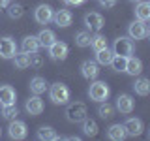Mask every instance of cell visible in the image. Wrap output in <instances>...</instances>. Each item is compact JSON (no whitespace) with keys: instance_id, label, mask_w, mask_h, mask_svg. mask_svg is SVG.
<instances>
[{"instance_id":"1","label":"cell","mask_w":150,"mask_h":141,"mask_svg":"<svg viewBox=\"0 0 150 141\" xmlns=\"http://www.w3.org/2000/svg\"><path fill=\"white\" fill-rule=\"evenodd\" d=\"M109 94H111V88L105 81H94L88 88V96L94 102H107Z\"/></svg>"},{"instance_id":"2","label":"cell","mask_w":150,"mask_h":141,"mask_svg":"<svg viewBox=\"0 0 150 141\" xmlns=\"http://www.w3.org/2000/svg\"><path fill=\"white\" fill-rule=\"evenodd\" d=\"M49 98L51 102L56 103V105H62V103L69 102V88L66 87L64 83H54L49 90Z\"/></svg>"},{"instance_id":"3","label":"cell","mask_w":150,"mask_h":141,"mask_svg":"<svg viewBox=\"0 0 150 141\" xmlns=\"http://www.w3.org/2000/svg\"><path fill=\"white\" fill-rule=\"evenodd\" d=\"M86 105L81 102H75V103H69L68 109H66V119L69 122H83L86 119Z\"/></svg>"},{"instance_id":"4","label":"cell","mask_w":150,"mask_h":141,"mask_svg":"<svg viewBox=\"0 0 150 141\" xmlns=\"http://www.w3.org/2000/svg\"><path fill=\"white\" fill-rule=\"evenodd\" d=\"M133 41L129 40V38H124V36H120V38H116L115 40V43H112V53L115 55H120V56H129V55H133Z\"/></svg>"},{"instance_id":"5","label":"cell","mask_w":150,"mask_h":141,"mask_svg":"<svg viewBox=\"0 0 150 141\" xmlns=\"http://www.w3.org/2000/svg\"><path fill=\"white\" fill-rule=\"evenodd\" d=\"M8 134H9V137L11 139H25L26 137V134H28V128H26V124L23 120H17V119H11V122H9V126H8Z\"/></svg>"},{"instance_id":"6","label":"cell","mask_w":150,"mask_h":141,"mask_svg":"<svg viewBox=\"0 0 150 141\" xmlns=\"http://www.w3.org/2000/svg\"><path fill=\"white\" fill-rule=\"evenodd\" d=\"M128 32H129V38H131V40H144V38L150 34L146 23H144V21H139V19H137V21H133L128 26Z\"/></svg>"},{"instance_id":"7","label":"cell","mask_w":150,"mask_h":141,"mask_svg":"<svg viewBox=\"0 0 150 141\" xmlns=\"http://www.w3.org/2000/svg\"><path fill=\"white\" fill-rule=\"evenodd\" d=\"M15 53H17V45H15V41H13L9 36L0 38V58L9 60V58H13V56H15Z\"/></svg>"},{"instance_id":"8","label":"cell","mask_w":150,"mask_h":141,"mask_svg":"<svg viewBox=\"0 0 150 141\" xmlns=\"http://www.w3.org/2000/svg\"><path fill=\"white\" fill-rule=\"evenodd\" d=\"M25 109H26V113H28L30 117H38V115H41V113H43V109H45L43 100H41L38 94H34V96H30V98L26 100Z\"/></svg>"},{"instance_id":"9","label":"cell","mask_w":150,"mask_h":141,"mask_svg":"<svg viewBox=\"0 0 150 141\" xmlns=\"http://www.w3.org/2000/svg\"><path fill=\"white\" fill-rule=\"evenodd\" d=\"M53 8L49 6V4H41V6L36 8L34 11V19L36 23H40V25H49L51 21H53Z\"/></svg>"},{"instance_id":"10","label":"cell","mask_w":150,"mask_h":141,"mask_svg":"<svg viewBox=\"0 0 150 141\" xmlns=\"http://www.w3.org/2000/svg\"><path fill=\"white\" fill-rule=\"evenodd\" d=\"M49 55H51V58L53 60H66V56H68V43H64V41H53L49 47Z\"/></svg>"},{"instance_id":"11","label":"cell","mask_w":150,"mask_h":141,"mask_svg":"<svg viewBox=\"0 0 150 141\" xmlns=\"http://www.w3.org/2000/svg\"><path fill=\"white\" fill-rule=\"evenodd\" d=\"M116 109H118L122 115H129V113L135 109L133 98H131L129 94H120V96L116 98Z\"/></svg>"},{"instance_id":"12","label":"cell","mask_w":150,"mask_h":141,"mask_svg":"<svg viewBox=\"0 0 150 141\" xmlns=\"http://www.w3.org/2000/svg\"><path fill=\"white\" fill-rule=\"evenodd\" d=\"M53 21L58 28H66L73 23V15L69 9H58L56 13H53Z\"/></svg>"},{"instance_id":"13","label":"cell","mask_w":150,"mask_h":141,"mask_svg":"<svg viewBox=\"0 0 150 141\" xmlns=\"http://www.w3.org/2000/svg\"><path fill=\"white\" fill-rule=\"evenodd\" d=\"M84 25H86V28H90V30L98 32V30H101V28H103L105 21H103V17L100 15V13L90 11V13H86V15H84Z\"/></svg>"},{"instance_id":"14","label":"cell","mask_w":150,"mask_h":141,"mask_svg":"<svg viewBox=\"0 0 150 141\" xmlns=\"http://www.w3.org/2000/svg\"><path fill=\"white\" fill-rule=\"evenodd\" d=\"M81 73L86 79H96L100 75V66H98L96 60H84L81 64Z\"/></svg>"},{"instance_id":"15","label":"cell","mask_w":150,"mask_h":141,"mask_svg":"<svg viewBox=\"0 0 150 141\" xmlns=\"http://www.w3.org/2000/svg\"><path fill=\"white\" fill-rule=\"evenodd\" d=\"M124 130H126V135H131V137H137L143 132V120L141 119H128L124 124Z\"/></svg>"},{"instance_id":"16","label":"cell","mask_w":150,"mask_h":141,"mask_svg":"<svg viewBox=\"0 0 150 141\" xmlns=\"http://www.w3.org/2000/svg\"><path fill=\"white\" fill-rule=\"evenodd\" d=\"M15 88L9 85H2L0 87V105H8V103H15Z\"/></svg>"},{"instance_id":"17","label":"cell","mask_w":150,"mask_h":141,"mask_svg":"<svg viewBox=\"0 0 150 141\" xmlns=\"http://www.w3.org/2000/svg\"><path fill=\"white\" fill-rule=\"evenodd\" d=\"M21 47H23V53L34 55V53H38V51H40L41 45H40V41H38V36H26L25 40H23Z\"/></svg>"},{"instance_id":"18","label":"cell","mask_w":150,"mask_h":141,"mask_svg":"<svg viewBox=\"0 0 150 141\" xmlns=\"http://www.w3.org/2000/svg\"><path fill=\"white\" fill-rule=\"evenodd\" d=\"M124 72L126 73H129V75H139L141 72H143V62L137 58V56H128L126 58V68H124Z\"/></svg>"},{"instance_id":"19","label":"cell","mask_w":150,"mask_h":141,"mask_svg":"<svg viewBox=\"0 0 150 141\" xmlns=\"http://www.w3.org/2000/svg\"><path fill=\"white\" fill-rule=\"evenodd\" d=\"M28 87H30V92L32 94H43L47 90V81L43 77H40V75H36V77H32L30 79V83H28Z\"/></svg>"},{"instance_id":"20","label":"cell","mask_w":150,"mask_h":141,"mask_svg":"<svg viewBox=\"0 0 150 141\" xmlns=\"http://www.w3.org/2000/svg\"><path fill=\"white\" fill-rule=\"evenodd\" d=\"M135 19L144 21V23L148 21L150 19V2H144V0L137 2V6H135Z\"/></svg>"},{"instance_id":"21","label":"cell","mask_w":150,"mask_h":141,"mask_svg":"<svg viewBox=\"0 0 150 141\" xmlns=\"http://www.w3.org/2000/svg\"><path fill=\"white\" fill-rule=\"evenodd\" d=\"M107 137L112 139V141H122L126 137L124 124H112V126H109V130H107Z\"/></svg>"},{"instance_id":"22","label":"cell","mask_w":150,"mask_h":141,"mask_svg":"<svg viewBox=\"0 0 150 141\" xmlns=\"http://www.w3.org/2000/svg\"><path fill=\"white\" fill-rule=\"evenodd\" d=\"M112 55H115V53H112L109 47H103V49L96 51V62H98V64H101V66H107V64L111 62Z\"/></svg>"},{"instance_id":"23","label":"cell","mask_w":150,"mask_h":141,"mask_svg":"<svg viewBox=\"0 0 150 141\" xmlns=\"http://www.w3.org/2000/svg\"><path fill=\"white\" fill-rule=\"evenodd\" d=\"M54 40H56L54 32H53V30H47V28H43V30L38 34V41H40V45H41V47H49Z\"/></svg>"},{"instance_id":"24","label":"cell","mask_w":150,"mask_h":141,"mask_svg":"<svg viewBox=\"0 0 150 141\" xmlns=\"http://www.w3.org/2000/svg\"><path fill=\"white\" fill-rule=\"evenodd\" d=\"M133 90H135V94H139V96H146L150 92V81L144 79V77L137 79V81L133 83Z\"/></svg>"},{"instance_id":"25","label":"cell","mask_w":150,"mask_h":141,"mask_svg":"<svg viewBox=\"0 0 150 141\" xmlns=\"http://www.w3.org/2000/svg\"><path fill=\"white\" fill-rule=\"evenodd\" d=\"M13 66L19 70H25L30 66V55L26 53H15V56H13Z\"/></svg>"},{"instance_id":"26","label":"cell","mask_w":150,"mask_h":141,"mask_svg":"<svg viewBox=\"0 0 150 141\" xmlns=\"http://www.w3.org/2000/svg\"><path fill=\"white\" fill-rule=\"evenodd\" d=\"M83 134L88 135V137H94L98 134V122L92 119H84L83 120Z\"/></svg>"},{"instance_id":"27","label":"cell","mask_w":150,"mask_h":141,"mask_svg":"<svg viewBox=\"0 0 150 141\" xmlns=\"http://www.w3.org/2000/svg\"><path fill=\"white\" fill-rule=\"evenodd\" d=\"M38 137H40V139H45V141H53V139H60L58 135L54 134V130L51 128V126H43V128H40V132H38Z\"/></svg>"},{"instance_id":"28","label":"cell","mask_w":150,"mask_h":141,"mask_svg":"<svg viewBox=\"0 0 150 141\" xmlns=\"http://www.w3.org/2000/svg\"><path fill=\"white\" fill-rule=\"evenodd\" d=\"M126 58L128 56H120V55H112V58H111V66H112V70L115 72H124V68H126Z\"/></svg>"},{"instance_id":"29","label":"cell","mask_w":150,"mask_h":141,"mask_svg":"<svg viewBox=\"0 0 150 141\" xmlns=\"http://www.w3.org/2000/svg\"><path fill=\"white\" fill-rule=\"evenodd\" d=\"M90 40H92V36H90V32H86V30L77 32V36H75V43L79 47H90Z\"/></svg>"},{"instance_id":"30","label":"cell","mask_w":150,"mask_h":141,"mask_svg":"<svg viewBox=\"0 0 150 141\" xmlns=\"http://www.w3.org/2000/svg\"><path fill=\"white\" fill-rule=\"evenodd\" d=\"M17 115H19V109H17L15 103H8V105H2V117H4V119L11 120V119H15Z\"/></svg>"},{"instance_id":"31","label":"cell","mask_w":150,"mask_h":141,"mask_svg":"<svg viewBox=\"0 0 150 141\" xmlns=\"http://www.w3.org/2000/svg\"><path fill=\"white\" fill-rule=\"evenodd\" d=\"M90 47H92L94 51H100V49H103V47H107V40H105V36H101V34L92 36V40H90Z\"/></svg>"},{"instance_id":"32","label":"cell","mask_w":150,"mask_h":141,"mask_svg":"<svg viewBox=\"0 0 150 141\" xmlns=\"http://www.w3.org/2000/svg\"><path fill=\"white\" fill-rule=\"evenodd\" d=\"M100 103H101V105H100V109H98V113H100L101 119H109V117H112L115 107H112L111 103H107V102H100Z\"/></svg>"},{"instance_id":"33","label":"cell","mask_w":150,"mask_h":141,"mask_svg":"<svg viewBox=\"0 0 150 141\" xmlns=\"http://www.w3.org/2000/svg\"><path fill=\"white\" fill-rule=\"evenodd\" d=\"M8 13L11 19H21L23 13H25V9H23L21 4H11V6H8Z\"/></svg>"},{"instance_id":"34","label":"cell","mask_w":150,"mask_h":141,"mask_svg":"<svg viewBox=\"0 0 150 141\" xmlns=\"http://www.w3.org/2000/svg\"><path fill=\"white\" fill-rule=\"evenodd\" d=\"M43 64V58H41L38 53H34V55H30V66L32 68H40V66Z\"/></svg>"},{"instance_id":"35","label":"cell","mask_w":150,"mask_h":141,"mask_svg":"<svg viewBox=\"0 0 150 141\" xmlns=\"http://www.w3.org/2000/svg\"><path fill=\"white\" fill-rule=\"evenodd\" d=\"M116 2H118V0H100V4L105 9H111V8H115L116 6Z\"/></svg>"},{"instance_id":"36","label":"cell","mask_w":150,"mask_h":141,"mask_svg":"<svg viewBox=\"0 0 150 141\" xmlns=\"http://www.w3.org/2000/svg\"><path fill=\"white\" fill-rule=\"evenodd\" d=\"M64 2H68V4H71V6H79V4H83L84 0H64Z\"/></svg>"},{"instance_id":"37","label":"cell","mask_w":150,"mask_h":141,"mask_svg":"<svg viewBox=\"0 0 150 141\" xmlns=\"http://www.w3.org/2000/svg\"><path fill=\"white\" fill-rule=\"evenodd\" d=\"M9 6V0H0V9H6Z\"/></svg>"},{"instance_id":"38","label":"cell","mask_w":150,"mask_h":141,"mask_svg":"<svg viewBox=\"0 0 150 141\" xmlns=\"http://www.w3.org/2000/svg\"><path fill=\"white\" fill-rule=\"evenodd\" d=\"M129 2H135V4H137V2H141V0H129Z\"/></svg>"}]
</instances>
